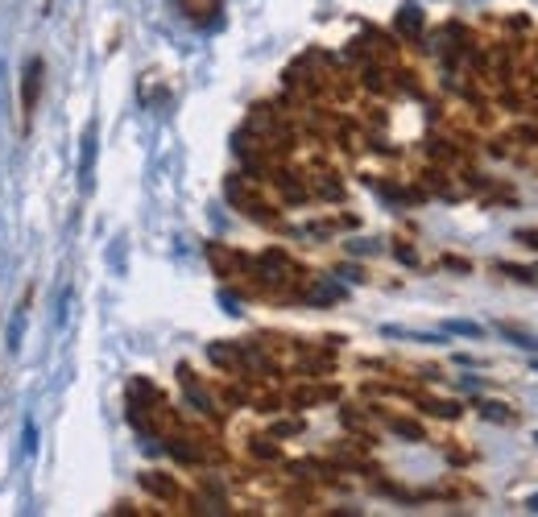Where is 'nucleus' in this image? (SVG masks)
Returning a JSON list of instances; mask_svg holds the SVG:
<instances>
[{
  "instance_id": "3",
  "label": "nucleus",
  "mask_w": 538,
  "mask_h": 517,
  "mask_svg": "<svg viewBox=\"0 0 538 517\" xmlns=\"http://www.w3.org/2000/svg\"><path fill=\"white\" fill-rule=\"evenodd\" d=\"M145 489H150V492H158V497H174V484L171 481H161V476H145Z\"/></svg>"
},
{
  "instance_id": "5",
  "label": "nucleus",
  "mask_w": 538,
  "mask_h": 517,
  "mask_svg": "<svg viewBox=\"0 0 538 517\" xmlns=\"http://www.w3.org/2000/svg\"><path fill=\"white\" fill-rule=\"evenodd\" d=\"M530 505H538V497H534V501H530Z\"/></svg>"
},
{
  "instance_id": "2",
  "label": "nucleus",
  "mask_w": 538,
  "mask_h": 517,
  "mask_svg": "<svg viewBox=\"0 0 538 517\" xmlns=\"http://www.w3.org/2000/svg\"><path fill=\"white\" fill-rule=\"evenodd\" d=\"M91 174H96V125H88L83 150H79V187L83 191H91Z\"/></svg>"
},
{
  "instance_id": "4",
  "label": "nucleus",
  "mask_w": 538,
  "mask_h": 517,
  "mask_svg": "<svg viewBox=\"0 0 538 517\" xmlns=\"http://www.w3.org/2000/svg\"><path fill=\"white\" fill-rule=\"evenodd\" d=\"M26 451H29V455L37 451V430H34V427H26Z\"/></svg>"
},
{
  "instance_id": "1",
  "label": "nucleus",
  "mask_w": 538,
  "mask_h": 517,
  "mask_svg": "<svg viewBox=\"0 0 538 517\" xmlns=\"http://www.w3.org/2000/svg\"><path fill=\"white\" fill-rule=\"evenodd\" d=\"M42 75H46L42 58H29L26 79H21V112H26V125L34 120V112H37V96H42Z\"/></svg>"
}]
</instances>
